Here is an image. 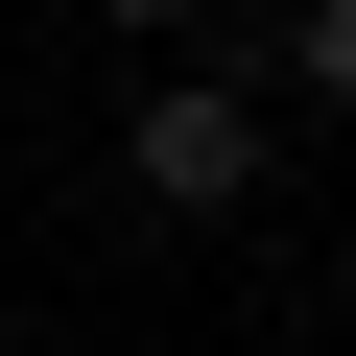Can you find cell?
Returning a JSON list of instances; mask_svg holds the SVG:
<instances>
[{
  "label": "cell",
  "instance_id": "cell-1",
  "mask_svg": "<svg viewBox=\"0 0 356 356\" xmlns=\"http://www.w3.org/2000/svg\"><path fill=\"white\" fill-rule=\"evenodd\" d=\"M119 191H143V214H238V191H261V95H238L214 24L143 48V95H119Z\"/></svg>",
  "mask_w": 356,
  "mask_h": 356
},
{
  "label": "cell",
  "instance_id": "cell-2",
  "mask_svg": "<svg viewBox=\"0 0 356 356\" xmlns=\"http://www.w3.org/2000/svg\"><path fill=\"white\" fill-rule=\"evenodd\" d=\"M261 72H285V95H332V119H356V0H309V24H285V48H261Z\"/></svg>",
  "mask_w": 356,
  "mask_h": 356
}]
</instances>
